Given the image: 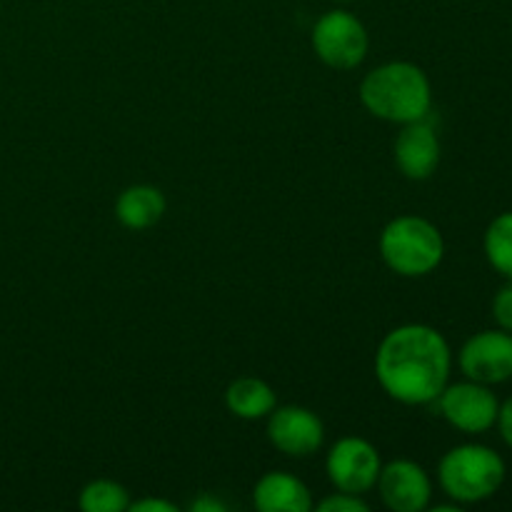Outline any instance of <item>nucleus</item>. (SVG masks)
I'll list each match as a JSON object with an SVG mask.
<instances>
[{
    "label": "nucleus",
    "instance_id": "nucleus-22",
    "mask_svg": "<svg viewBox=\"0 0 512 512\" xmlns=\"http://www.w3.org/2000/svg\"><path fill=\"white\" fill-rule=\"evenodd\" d=\"M338 3H353V0H338Z\"/></svg>",
    "mask_w": 512,
    "mask_h": 512
},
{
    "label": "nucleus",
    "instance_id": "nucleus-12",
    "mask_svg": "<svg viewBox=\"0 0 512 512\" xmlns=\"http://www.w3.org/2000/svg\"><path fill=\"white\" fill-rule=\"evenodd\" d=\"M253 503L260 512H308L313 508L310 490L290 473H268L253 490Z\"/></svg>",
    "mask_w": 512,
    "mask_h": 512
},
{
    "label": "nucleus",
    "instance_id": "nucleus-13",
    "mask_svg": "<svg viewBox=\"0 0 512 512\" xmlns=\"http://www.w3.org/2000/svg\"><path fill=\"white\" fill-rule=\"evenodd\" d=\"M165 195L153 185H130L115 200V218L128 230L153 228L165 215Z\"/></svg>",
    "mask_w": 512,
    "mask_h": 512
},
{
    "label": "nucleus",
    "instance_id": "nucleus-9",
    "mask_svg": "<svg viewBox=\"0 0 512 512\" xmlns=\"http://www.w3.org/2000/svg\"><path fill=\"white\" fill-rule=\"evenodd\" d=\"M268 438L280 453L290 458H308L323 445L325 428L313 410L285 405L268 415Z\"/></svg>",
    "mask_w": 512,
    "mask_h": 512
},
{
    "label": "nucleus",
    "instance_id": "nucleus-14",
    "mask_svg": "<svg viewBox=\"0 0 512 512\" xmlns=\"http://www.w3.org/2000/svg\"><path fill=\"white\" fill-rule=\"evenodd\" d=\"M225 405L235 418H268L275 410V390L260 378H238L225 390Z\"/></svg>",
    "mask_w": 512,
    "mask_h": 512
},
{
    "label": "nucleus",
    "instance_id": "nucleus-18",
    "mask_svg": "<svg viewBox=\"0 0 512 512\" xmlns=\"http://www.w3.org/2000/svg\"><path fill=\"white\" fill-rule=\"evenodd\" d=\"M493 318H495V323H498V328L512 333V280L508 285H503L498 293H495Z\"/></svg>",
    "mask_w": 512,
    "mask_h": 512
},
{
    "label": "nucleus",
    "instance_id": "nucleus-16",
    "mask_svg": "<svg viewBox=\"0 0 512 512\" xmlns=\"http://www.w3.org/2000/svg\"><path fill=\"white\" fill-rule=\"evenodd\" d=\"M78 505L85 512H123L130 508V495L113 480H93L83 488Z\"/></svg>",
    "mask_w": 512,
    "mask_h": 512
},
{
    "label": "nucleus",
    "instance_id": "nucleus-6",
    "mask_svg": "<svg viewBox=\"0 0 512 512\" xmlns=\"http://www.w3.org/2000/svg\"><path fill=\"white\" fill-rule=\"evenodd\" d=\"M435 403H438L440 415L460 433H488L498 423L500 400L495 398L490 385L475 383V380L465 378L463 383H448Z\"/></svg>",
    "mask_w": 512,
    "mask_h": 512
},
{
    "label": "nucleus",
    "instance_id": "nucleus-1",
    "mask_svg": "<svg viewBox=\"0 0 512 512\" xmlns=\"http://www.w3.org/2000/svg\"><path fill=\"white\" fill-rule=\"evenodd\" d=\"M453 353L440 330L423 323L390 330L375 353L380 388L403 405H430L450 383Z\"/></svg>",
    "mask_w": 512,
    "mask_h": 512
},
{
    "label": "nucleus",
    "instance_id": "nucleus-21",
    "mask_svg": "<svg viewBox=\"0 0 512 512\" xmlns=\"http://www.w3.org/2000/svg\"><path fill=\"white\" fill-rule=\"evenodd\" d=\"M193 510L195 512H223L225 505L220 503V500L210 498V495H203V498H200V500H195Z\"/></svg>",
    "mask_w": 512,
    "mask_h": 512
},
{
    "label": "nucleus",
    "instance_id": "nucleus-10",
    "mask_svg": "<svg viewBox=\"0 0 512 512\" xmlns=\"http://www.w3.org/2000/svg\"><path fill=\"white\" fill-rule=\"evenodd\" d=\"M378 490L383 503L395 512H420L430 505L433 483L423 465L413 460H393L383 465L378 475Z\"/></svg>",
    "mask_w": 512,
    "mask_h": 512
},
{
    "label": "nucleus",
    "instance_id": "nucleus-3",
    "mask_svg": "<svg viewBox=\"0 0 512 512\" xmlns=\"http://www.w3.org/2000/svg\"><path fill=\"white\" fill-rule=\"evenodd\" d=\"M508 465L488 445L465 443L448 450L438 465L440 488L453 503L475 505L490 500L505 483Z\"/></svg>",
    "mask_w": 512,
    "mask_h": 512
},
{
    "label": "nucleus",
    "instance_id": "nucleus-11",
    "mask_svg": "<svg viewBox=\"0 0 512 512\" xmlns=\"http://www.w3.org/2000/svg\"><path fill=\"white\" fill-rule=\"evenodd\" d=\"M395 163L410 180H428L440 165V140L425 120L405 123L395 138Z\"/></svg>",
    "mask_w": 512,
    "mask_h": 512
},
{
    "label": "nucleus",
    "instance_id": "nucleus-4",
    "mask_svg": "<svg viewBox=\"0 0 512 512\" xmlns=\"http://www.w3.org/2000/svg\"><path fill=\"white\" fill-rule=\"evenodd\" d=\"M380 255L393 273L403 278L430 275L445 258V240L430 220L400 215L380 235Z\"/></svg>",
    "mask_w": 512,
    "mask_h": 512
},
{
    "label": "nucleus",
    "instance_id": "nucleus-2",
    "mask_svg": "<svg viewBox=\"0 0 512 512\" xmlns=\"http://www.w3.org/2000/svg\"><path fill=\"white\" fill-rule=\"evenodd\" d=\"M360 100L375 118L405 125L428 118L433 108V88L420 65L393 60L365 75L360 83Z\"/></svg>",
    "mask_w": 512,
    "mask_h": 512
},
{
    "label": "nucleus",
    "instance_id": "nucleus-15",
    "mask_svg": "<svg viewBox=\"0 0 512 512\" xmlns=\"http://www.w3.org/2000/svg\"><path fill=\"white\" fill-rule=\"evenodd\" d=\"M483 250L493 270H498L503 278L512 280V210L500 213L488 225L483 238Z\"/></svg>",
    "mask_w": 512,
    "mask_h": 512
},
{
    "label": "nucleus",
    "instance_id": "nucleus-17",
    "mask_svg": "<svg viewBox=\"0 0 512 512\" xmlns=\"http://www.w3.org/2000/svg\"><path fill=\"white\" fill-rule=\"evenodd\" d=\"M370 505L365 500H360V495L343 493L338 490L335 495L325 498L323 503L318 505V512H368Z\"/></svg>",
    "mask_w": 512,
    "mask_h": 512
},
{
    "label": "nucleus",
    "instance_id": "nucleus-7",
    "mask_svg": "<svg viewBox=\"0 0 512 512\" xmlns=\"http://www.w3.org/2000/svg\"><path fill=\"white\" fill-rule=\"evenodd\" d=\"M458 365L468 380L483 385H500L512 378V333L508 330H480L465 340L458 353Z\"/></svg>",
    "mask_w": 512,
    "mask_h": 512
},
{
    "label": "nucleus",
    "instance_id": "nucleus-5",
    "mask_svg": "<svg viewBox=\"0 0 512 512\" xmlns=\"http://www.w3.org/2000/svg\"><path fill=\"white\" fill-rule=\"evenodd\" d=\"M370 38L360 18L350 10L335 8L320 15L313 28V50L325 65L335 70H353L365 60Z\"/></svg>",
    "mask_w": 512,
    "mask_h": 512
},
{
    "label": "nucleus",
    "instance_id": "nucleus-19",
    "mask_svg": "<svg viewBox=\"0 0 512 512\" xmlns=\"http://www.w3.org/2000/svg\"><path fill=\"white\" fill-rule=\"evenodd\" d=\"M498 430H500V438L505 440V445L512 450V395L505 403H500L498 410Z\"/></svg>",
    "mask_w": 512,
    "mask_h": 512
},
{
    "label": "nucleus",
    "instance_id": "nucleus-20",
    "mask_svg": "<svg viewBox=\"0 0 512 512\" xmlns=\"http://www.w3.org/2000/svg\"><path fill=\"white\" fill-rule=\"evenodd\" d=\"M133 512H178V505L168 503V500H155V498H145L138 500V503H130Z\"/></svg>",
    "mask_w": 512,
    "mask_h": 512
},
{
    "label": "nucleus",
    "instance_id": "nucleus-8",
    "mask_svg": "<svg viewBox=\"0 0 512 512\" xmlns=\"http://www.w3.org/2000/svg\"><path fill=\"white\" fill-rule=\"evenodd\" d=\"M383 463L375 445L363 438H343L330 448L325 470L330 483L343 493L363 495L375 488Z\"/></svg>",
    "mask_w": 512,
    "mask_h": 512
}]
</instances>
